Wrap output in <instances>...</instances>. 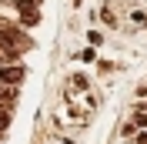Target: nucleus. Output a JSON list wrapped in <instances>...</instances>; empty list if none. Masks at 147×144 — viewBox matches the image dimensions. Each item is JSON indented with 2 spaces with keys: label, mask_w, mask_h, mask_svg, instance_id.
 Returning a JSON list of instances; mask_svg holds the SVG:
<instances>
[{
  "label": "nucleus",
  "mask_w": 147,
  "mask_h": 144,
  "mask_svg": "<svg viewBox=\"0 0 147 144\" xmlns=\"http://www.w3.org/2000/svg\"><path fill=\"white\" fill-rule=\"evenodd\" d=\"M0 97H3V101H13V87H0Z\"/></svg>",
  "instance_id": "nucleus-3"
},
{
  "label": "nucleus",
  "mask_w": 147,
  "mask_h": 144,
  "mask_svg": "<svg viewBox=\"0 0 147 144\" xmlns=\"http://www.w3.org/2000/svg\"><path fill=\"white\" fill-rule=\"evenodd\" d=\"M0 81L7 84V87L20 84V81H24V67H20V64H10V67H3V71H0Z\"/></svg>",
  "instance_id": "nucleus-1"
},
{
  "label": "nucleus",
  "mask_w": 147,
  "mask_h": 144,
  "mask_svg": "<svg viewBox=\"0 0 147 144\" xmlns=\"http://www.w3.org/2000/svg\"><path fill=\"white\" fill-rule=\"evenodd\" d=\"M134 20H137V24H147V14L144 10H134Z\"/></svg>",
  "instance_id": "nucleus-4"
},
{
  "label": "nucleus",
  "mask_w": 147,
  "mask_h": 144,
  "mask_svg": "<svg viewBox=\"0 0 147 144\" xmlns=\"http://www.w3.org/2000/svg\"><path fill=\"white\" fill-rule=\"evenodd\" d=\"M3 127H7V114H0V131H3Z\"/></svg>",
  "instance_id": "nucleus-5"
},
{
  "label": "nucleus",
  "mask_w": 147,
  "mask_h": 144,
  "mask_svg": "<svg viewBox=\"0 0 147 144\" xmlns=\"http://www.w3.org/2000/svg\"><path fill=\"white\" fill-rule=\"evenodd\" d=\"M140 144H147V134H140Z\"/></svg>",
  "instance_id": "nucleus-6"
},
{
  "label": "nucleus",
  "mask_w": 147,
  "mask_h": 144,
  "mask_svg": "<svg viewBox=\"0 0 147 144\" xmlns=\"http://www.w3.org/2000/svg\"><path fill=\"white\" fill-rule=\"evenodd\" d=\"M130 124H134V131L137 127H147V111H137V114L130 117Z\"/></svg>",
  "instance_id": "nucleus-2"
}]
</instances>
